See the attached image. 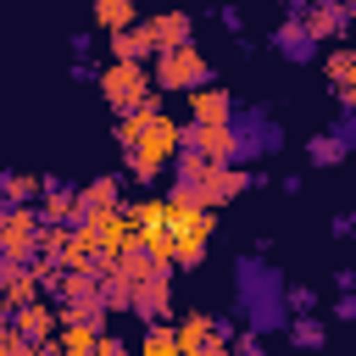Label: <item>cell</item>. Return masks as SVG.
<instances>
[{"label":"cell","mask_w":356,"mask_h":356,"mask_svg":"<svg viewBox=\"0 0 356 356\" xmlns=\"http://www.w3.org/2000/svg\"><path fill=\"white\" fill-rule=\"evenodd\" d=\"M100 17L106 22H128V0H100Z\"/></svg>","instance_id":"obj_3"},{"label":"cell","mask_w":356,"mask_h":356,"mask_svg":"<svg viewBox=\"0 0 356 356\" xmlns=\"http://www.w3.org/2000/svg\"><path fill=\"white\" fill-rule=\"evenodd\" d=\"M161 72H167V83H189V78H200V61H195L189 50H172Z\"/></svg>","instance_id":"obj_2"},{"label":"cell","mask_w":356,"mask_h":356,"mask_svg":"<svg viewBox=\"0 0 356 356\" xmlns=\"http://www.w3.org/2000/svg\"><path fill=\"white\" fill-rule=\"evenodd\" d=\"M106 95H111L117 106H139V95H145V78H139L134 67H117V72L106 78Z\"/></svg>","instance_id":"obj_1"}]
</instances>
